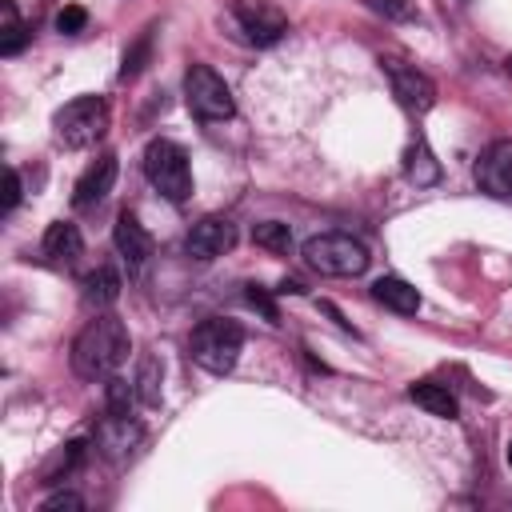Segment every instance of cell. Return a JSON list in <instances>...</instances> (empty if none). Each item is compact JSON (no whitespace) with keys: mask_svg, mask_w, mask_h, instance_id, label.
Masks as SVG:
<instances>
[{"mask_svg":"<svg viewBox=\"0 0 512 512\" xmlns=\"http://www.w3.org/2000/svg\"><path fill=\"white\" fill-rule=\"evenodd\" d=\"M252 244L264 248V252H276V256H288L292 252V228L280 224V220H264L252 228Z\"/></svg>","mask_w":512,"mask_h":512,"instance_id":"44dd1931","label":"cell"},{"mask_svg":"<svg viewBox=\"0 0 512 512\" xmlns=\"http://www.w3.org/2000/svg\"><path fill=\"white\" fill-rule=\"evenodd\" d=\"M240 348H244V328H240L236 320H228V316H208V320H200V324L192 328V340H188L192 360H196L204 372H212V376L232 372L236 360H240Z\"/></svg>","mask_w":512,"mask_h":512,"instance_id":"7a4b0ae2","label":"cell"},{"mask_svg":"<svg viewBox=\"0 0 512 512\" xmlns=\"http://www.w3.org/2000/svg\"><path fill=\"white\" fill-rule=\"evenodd\" d=\"M136 400L140 396H136V384L132 380H124V376H108L104 380V408L112 416H132V404Z\"/></svg>","mask_w":512,"mask_h":512,"instance_id":"7402d4cb","label":"cell"},{"mask_svg":"<svg viewBox=\"0 0 512 512\" xmlns=\"http://www.w3.org/2000/svg\"><path fill=\"white\" fill-rule=\"evenodd\" d=\"M60 508L80 512V508H84V500H80L76 492H52V496H44V500H40V512H60Z\"/></svg>","mask_w":512,"mask_h":512,"instance_id":"83f0119b","label":"cell"},{"mask_svg":"<svg viewBox=\"0 0 512 512\" xmlns=\"http://www.w3.org/2000/svg\"><path fill=\"white\" fill-rule=\"evenodd\" d=\"M16 204H20V176H16V168H8L4 172V204H0V212L8 216Z\"/></svg>","mask_w":512,"mask_h":512,"instance_id":"f1b7e54d","label":"cell"},{"mask_svg":"<svg viewBox=\"0 0 512 512\" xmlns=\"http://www.w3.org/2000/svg\"><path fill=\"white\" fill-rule=\"evenodd\" d=\"M380 68H384V76H388L392 96H396L408 112H428V108L436 104V84H432L416 64H404V60H396V56H384Z\"/></svg>","mask_w":512,"mask_h":512,"instance_id":"ba28073f","label":"cell"},{"mask_svg":"<svg viewBox=\"0 0 512 512\" xmlns=\"http://www.w3.org/2000/svg\"><path fill=\"white\" fill-rule=\"evenodd\" d=\"M372 300L384 304V308H392L396 316H416L420 312V292L408 280H400V276H380L372 284Z\"/></svg>","mask_w":512,"mask_h":512,"instance_id":"9a60e30c","label":"cell"},{"mask_svg":"<svg viewBox=\"0 0 512 512\" xmlns=\"http://www.w3.org/2000/svg\"><path fill=\"white\" fill-rule=\"evenodd\" d=\"M84 24H88V12H84L80 4H64V8L56 12V32H64V36L84 32Z\"/></svg>","mask_w":512,"mask_h":512,"instance_id":"d4e9b609","label":"cell"},{"mask_svg":"<svg viewBox=\"0 0 512 512\" xmlns=\"http://www.w3.org/2000/svg\"><path fill=\"white\" fill-rule=\"evenodd\" d=\"M136 396H140V404L144 408H160V396H164V368H160V360L156 356H140V368H136Z\"/></svg>","mask_w":512,"mask_h":512,"instance_id":"ffe728a7","label":"cell"},{"mask_svg":"<svg viewBox=\"0 0 512 512\" xmlns=\"http://www.w3.org/2000/svg\"><path fill=\"white\" fill-rule=\"evenodd\" d=\"M148 56H152V28H144V32L136 36V44H128L124 64H120V80H136V76L144 72Z\"/></svg>","mask_w":512,"mask_h":512,"instance_id":"603a6c76","label":"cell"},{"mask_svg":"<svg viewBox=\"0 0 512 512\" xmlns=\"http://www.w3.org/2000/svg\"><path fill=\"white\" fill-rule=\"evenodd\" d=\"M132 352V336L120 316H96L72 340V372L80 380H108Z\"/></svg>","mask_w":512,"mask_h":512,"instance_id":"6da1fadb","label":"cell"},{"mask_svg":"<svg viewBox=\"0 0 512 512\" xmlns=\"http://www.w3.org/2000/svg\"><path fill=\"white\" fill-rule=\"evenodd\" d=\"M476 184L496 196L512 200V140H492L476 160Z\"/></svg>","mask_w":512,"mask_h":512,"instance_id":"30bf717a","label":"cell"},{"mask_svg":"<svg viewBox=\"0 0 512 512\" xmlns=\"http://www.w3.org/2000/svg\"><path fill=\"white\" fill-rule=\"evenodd\" d=\"M44 256H48L52 264H76V260L84 256V236H80V228L68 224V220L48 224V232H44Z\"/></svg>","mask_w":512,"mask_h":512,"instance_id":"5bb4252c","label":"cell"},{"mask_svg":"<svg viewBox=\"0 0 512 512\" xmlns=\"http://www.w3.org/2000/svg\"><path fill=\"white\" fill-rule=\"evenodd\" d=\"M80 460H84V440H68V444H64V452H60V456L52 460V468L44 472V484L64 480V476H68V472H72Z\"/></svg>","mask_w":512,"mask_h":512,"instance_id":"cb8c5ba5","label":"cell"},{"mask_svg":"<svg viewBox=\"0 0 512 512\" xmlns=\"http://www.w3.org/2000/svg\"><path fill=\"white\" fill-rule=\"evenodd\" d=\"M116 296H120V272L116 268L100 264L96 272L84 276V300L92 308H108V304H116Z\"/></svg>","mask_w":512,"mask_h":512,"instance_id":"ac0fdd59","label":"cell"},{"mask_svg":"<svg viewBox=\"0 0 512 512\" xmlns=\"http://www.w3.org/2000/svg\"><path fill=\"white\" fill-rule=\"evenodd\" d=\"M232 244H236V224L228 216H204V220H196L188 228V240H184L188 256L192 260H204V264L216 260V256H224V252H232Z\"/></svg>","mask_w":512,"mask_h":512,"instance_id":"9c48e42d","label":"cell"},{"mask_svg":"<svg viewBox=\"0 0 512 512\" xmlns=\"http://www.w3.org/2000/svg\"><path fill=\"white\" fill-rule=\"evenodd\" d=\"M232 20L240 24L244 40L256 48H272L288 32V16L272 0H232Z\"/></svg>","mask_w":512,"mask_h":512,"instance_id":"52a82bcc","label":"cell"},{"mask_svg":"<svg viewBox=\"0 0 512 512\" xmlns=\"http://www.w3.org/2000/svg\"><path fill=\"white\" fill-rule=\"evenodd\" d=\"M504 456H508V468H512V440H508V452Z\"/></svg>","mask_w":512,"mask_h":512,"instance_id":"4dcf8cb0","label":"cell"},{"mask_svg":"<svg viewBox=\"0 0 512 512\" xmlns=\"http://www.w3.org/2000/svg\"><path fill=\"white\" fill-rule=\"evenodd\" d=\"M112 240H116V252L124 256L128 272H144V264H148V256H152V236H148V228L136 220V212L124 208V212L116 216Z\"/></svg>","mask_w":512,"mask_h":512,"instance_id":"7c38bea8","label":"cell"},{"mask_svg":"<svg viewBox=\"0 0 512 512\" xmlns=\"http://www.w3.org/2000/svg\"><path fill=\"white\" fill-rule=\"evenodd\" d=\"M276 292H292V296H300V292H304V284H300V280H280V288H276Z\"/></svg>","mask_w":512,"mask_h":512,"instance_id":"f546056e","label":"cell"},{"mask_svg":"<svg viewBox=\"0 0 512 512\" xmlns=\"http://www.w3.org/2000/svg\"><path fill=\"white\" fill-rule=\"evenodd\" d=\"M140 440H144V428H140V420H132V416H104L100 424H96V452L104 456V460H128L136 448H140Z\"/></svg>","mask_w":512,"mask_h":512,"instance_id":"8fae6325","label":"cell"},{"mask_svg":"<svg viewBox=\"0 0 512 512\" xmlns=\"http://www.w3.org/2000/svg\"><path fill=\"white\" fill-rule=\"evenodd\" d=\"M144 176H148V184H152L164 200H172V204H184V200L192 196L188 152H184L176 140H164V136L148 140V148H144Z\"/></svg>","mask_w":512,"mask_h":512,"instance_id":"277c9868","label":"cell"},{"mask_svg":"<svg viewBox=\"0 0 512 512\" xmlns=\"http://www.w3.org/2000/svg\"><path fill=\"white\" fill-rule=\"evenodd\" d=\"M504 68H508V72H512V56H508V60H504Z\"/></svg>","mask_w":512,"mask_h":512,"instance_id":"1f68e13d","label":"cell"},{"mask_svg":"<svg viewBox=\"0 0 512 512\" xmlns=\"http://www.w3.org/2000/svg\"><path fill=\"white\" fill-rule=\"evenodd\" d=\"M24 44H28V24L20 20L16 0H0V52L16 56Z\"/></svg>","mask_w":512,"mask_h":512,"instance_id":"d6986e66","label":"cell"},{"mask_svg":"<svg viewBox=\"0 0 512 512\" xmlns=\"http://www.w3.org/2000/svg\"><path fill=\"white\" fill-rule=\"evenodd\" d=\"M108 124H112V112H108V100L104 96H76V100H68L52 116L56 140L64 148H92L96 140L108 136Z\"/></svg>","mask_w":512,"mask_h":512,"instance_id":"5b68a950","label":"cell"},{"mask_svg":"<svg viewBox=\"0 0 512 512\" xmlns=\"http://www.w3.org/2000/svg\"><path fill=\"white\" fill-rule=\"evenodd\" d=\"M184 104L196 120L204 124H220V120H232L236 116V100H232V88L224 84V76L208 64H192L184 72Z\"/></svg>","mask_w":512,"mask_h":512,"instance_id":"8992f818","label":"cell"},{"mask_svg":"<svg viewBox=\"0 0 512 512\" xmlns=\"http://www.w3.org/2000/svg\"><path fill=\"white\" fill-rule=\"evenodd\" d=\"M404 176H408L416 188H432V184L440 180V160L432 156V148H428L424 136H416V140L408 144V152H404Z\"/></svg>","mask_w":512,"mask_h":512,"instance_id":"e0dca14e","label":"cell"},{"mask_svg":"<svg viewBox=\"0 0 512 512\" xmlns=\"http://www.w3.org/2000/svg\"><path fill=\"white\" fill-rule=\"evenodd\" d=\"M248 304L268 320V324H280V308H276V300L268 296V288H260V284H248Z\"/></svg>","mask_w":512,"mask_h":512,"instance_id":"4316f807","label":"cell"},{"mask_svg":"<svg viewBox=\"0 0 512 512\" xmlns=\"http://www.w3.org/2000/svg\"><path fill=\"white\" fill-rule=\"evenodd\" d=\"M300 256H304V264H308L312 272H320V276H360V272L372 264L368 248H364L356 236H348V232H320V236H308L304 248H300Z\"/></svg>","mask_w":512,"mask_h":512,"instance_id":"3957f363","label":"cell"},{"mask_svg":"<svg viewBox=\"0 0 512 512\" xmlns=\"http://www.w3.org/2000/svg\"><path fill=\"white\" fill-rule=\"evenodd\" d=\"M376 16H384V20H412L416 16V8H412V0H364Z\"/></svg>","mask_w":512,"mask_h":512,"instance_id":"484cf974","label":"cell"},{"mask_svg":"<svg viewBox=\"0 0 512 512\" xmlns=\"http://www.w3.org/2000/svg\"><path fill=\"white\" fill-rule=\"evenodd\" d=\"M408 400L416 408H424L428 416L436 420H456V396L448 392V384H436V380H420L408 388Z\"/></svg>","mask_w":512,"mask_h":512,"instance_id":"2e32d148","label":"cell"},{"mask_svg":"<svg viewBox=\"0 0 512 512\" xmlns=\"http://www.w3.org/2000/svg\"><path fill=\"white\" fill-rule=\"evenodd\" d=\"M116 156L112 152H100L84 172H80V180H76V188H72V204L76 208H92V204H100L108 192H112V184H116Z\"/></svg>","mask_w":512,"mask_h":512,"instance_id":"4fadbf2b","label":"cell"}]
</instances>
